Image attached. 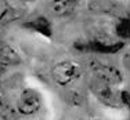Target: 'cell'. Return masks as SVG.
<instances>
[{
    "instance_id": "7c38bea8",
    "label": "cell",
    "mask_w": 130,
    "mask_h": 120,
    "mask_svg": "<svg viewBox=\"0 0 130 120\" xmlns=\"http://www.w3.org/2000/svg\"><path fill=\"white\" fill-rule=\"evenodd\" d=\"M119 101L122 106H129V90H120L119 91Z\"/></svg>"
},
{
    "instance_id": "277c9868",
    "label": "cell",
    "mask_w": 130,
    "mask_h": 120,
    "mask_svg": "<svg viewBox=\"0 0 130 120\" xmlns=\"http://www.w3.org/2000/svg\"><path fill=\"white\" fill-rule=\"evenodd\" d=\"M90 88L95 94V97L101 101L103 104L112 108H120V101H119V90L113 86H108L104 83L98 82L95 79H91L90 82Z\"/></svg>"
},
{
    "instance_id": "8992f818",
    "label": "cell",
    "mask_w": 130,
    "mask_h": 120,
    "mask_svg": "<svg viewBox=\"0 0 130 120\" xmlns=\"http://www.w3.org/2000/svg\"><path fill=\"white\" fill-rule=\"evenodd\" d=\"M26 4L22 2H0V25H7L26 14Z\"/></svg>"
},
{
    "instance_id": "6da1fadb",
    "label": "cell",
    "mask_w": 130,
    "mask_h": 120,
    "mask_svg": "<svg viewBox=\"0 0 130 120\" xmlns=\"http://www.w3.org/2000/svg\"><path fill=\"white\" fill-rule=\"evenodd\" d=\"M80 76V65L75 61H60L51 69V77L58 86L72 84Z\"/></svg>"
},
{
    "instance_id": "5bb4252c",
    "label": "cell",
    "mask_w": 130,
    "mask_h": 120,
    "mask_svg": "<svg viewBox=\"0 0 130 120\" xmlns=\"http://www.w3.org/2000/svg\"><path fill=\"white\" fill-rule=\"evenodd\" d=\"M0 83H2V82H0Z\"/></svg>"
},
{
    "instance_id": "8fae6325",
    "label": "cell",
    "mask_w": 130,
    "mask_h": 120,
    "mask_svg": "<svg viewBox=\"0 0 130 120\" xmlns=\"http://www.w3.org/2000/svg\"><path fill=\"white\" fill-rule=\"evenodd\" d=\"M116 35L122 39H129V19L122 18L120 22L116 25Z\"/></svg>"
},
{
    "instance_id": "52a82bcc",
    "label": "cell",
    "mask_w": 130,
    "mask_h": 120,
    "mask_svg": "<svg viewBox=\"0 0 130 120\" xmlns=\"http://www.w3.org/2000/svg\"><path fill=\"white\" fill-rule=\"evenodd\" d=\"M20 62H21V58L13 47H10V46L0 47V72L7 69L8 66L18 65Z\"/></svg>"
},
{
    "instance_id": "7a4b0ae2",
    "label": "cell",
    "mask_w": 130,
    "mask_h": 120,
    "mask_svg": "<svg viewBox=\"0 0 130 120\" xmlns=\"http://www.w3.org/2000/svg\"><path fill=\"white\" fill-rule=\"evenodd\" d=\"M90 66H91V75H93L91 79H95L98 82L104 83V84L113 86V87H118L123 82L122 73L115 66L105 65V64H101L98 61H91Z\"/></svg>"
},
{
    "instance_id": "ba28073f",
    "label": "cell",
    "mask_w": 130,
    "mask_h": 120,
    "mask_svg": "<svg viewBox=\"0 0 130 120\" xmlns=\"http://www.w3.org/2000/svg\"><path fill=\"white\" fill-rule=\"evenodd\" d=\"M26 29L39 32L40 35L46 36V37H51V25L46 17H36L35 19H30L24 24Z\"/></svg>"
},
{
    "instance_id": "5b68a950",
    "label": "cell",
    "mask_w": 130,
    "mask_h": 120,
    "mask_svg": "<svg viewBox=\"0 0 130 120\" xmlns=\"http://www.w3.org/2000/svg\"><path fill=\"white\" fill-rule=\"evenodd\" d=\"M125 46L123 42L118 43H103L100 40H91V42H76L73 44V47L76 50L82 51V53H100V54H116L118 51H120Z\"/></svg>"
},
{
    "instance_id": "4fadbf2b",
    "label": "cell",
    "mask_w": 130,
    "mask_h": 120,
    "mask_svg": "<svg viewBox=\"0 0 130 120\" xmlns=\"http://www.w3.org/2000/svg\"><path fill=\"white\" fill-rule=\"evenodd\" d=\"M72 97L69 98V102L72 104V105H75V106H78L82 104V97H80V94L78 93V91H72Z\"/></svg>"
},
{
    "instance_id": "30bf717a",
    "label": "cell",
    "mask_w": 130,
    "mask_h": 120,
    "mask_svg": "<svg viewBox=\"0 0 130 120\" xmlns=\"http://www.w3.org/2000/svg\"><path fill=\"white\" fill-rule=\"evenodd\" d=\"M18 112L7 98L0 95V119L2 120H18Z\"/></svg>"
},
{
    "instance_id": "9c48e42d",
    "label": "cell",
    "mask_w": 130,
    "mask_h": 120,
    "mask_svg": "<svg viewBox=\"0 0 130 120\" xmlns=\"http://www.w3.org/2000/svg\"><path fill=\"white\" fill-rule=\"evenodd\" d=\"M76 2H69V0H62V2H54L51 4V11L57 17H68L75 11Z\"/></svg>"
},
{
    "instance_id": "3957f363",
    "label": "cell",
    "mask_w": 130,
    "mask_h": 120,
    "mask_svg": "<svg viewBox=\"0 0 130 120\" xmlns=\"http://www.w3.org/2000/svg\"><path fill=\"white\" fill-rule=\"evenodd\" d=\"M42 108V97L38 91L26 88L21 93L17 102V112L22 116H32L38 113Z\"/></svg>"
}]
</instances>
